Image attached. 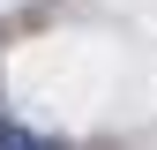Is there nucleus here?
I'll use <instances>...</instances> for the list:
<instances>
[{
    "label": "nucleus",
    "mask_w": 157,
    "mask_h": 150,
    "mask_svg": "<svg viewBox=\"0 0 157 150\" xmlns=\"http://www.w3.org/2000/svg\"><path fill=\"white\" fill-rule=\"evenodd\" d=\"M0 150H45V135L23 128V120H0Z\"/></svg>",
    "instance_id": "f257e3e1"
}]
</instances>
